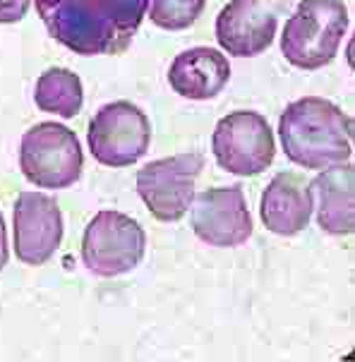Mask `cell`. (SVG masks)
<instances>
[{"mask_svg":"<svg viewBox=\"0 0 355 362\" xmlns=\"http://www.w3.org/2000/svg\"><path fill=\"white\" fill-rule=\"evenodd\" d=\"M149 0H36L48 34L77 55H120L130 48Z\"/></svg>","mask_w":355,"mask_h":362,"instance_id":"1","label":"cell"},{"mask_svg":"<svg viewBox=\"0 0 355 362\" xmlns=\"http://www.w3.org/2000/svg\"><path fill=\"white\" fill-rule=\"evenodd\" d=\"M279 137L289 161L300 168H332L353 156L351 115L317 96H305L286 106L279 120Z\"/></svg>","mask_w":355,"mask_h":362,"instance_id":"2","label":"cell"},{"mask_svg":"<svg viewBox=\"0 0 355 362\" xmlns=\"http://www.w3.org/2000/svg\"><path fill=\"white\" fill-rule=\"evenodd\" d=\"M348 32L344 0H300L281 36V51L293 67L320 70L336 58Z\"/></svg>","mask_w":355,"mask_h":362,"instance_id":"3","label":"cell"},{"mask_svg":"<svg viewBox=\"0 0 355 362\" xmlns=\"http://www.w3.org/2000/svg\"><path fill=\"white\" fill-rule=\"evenodd\" d=\"M84 168L77 134L60 122H36L22 134L20 170L32 185L65 189L75 185Z\"/></svg>","mask_w":355,"mask_h":362,"instance_id":"4","label":"cell"},{"mask_svg":"<svg viewBox=\"0 0 355 362\" xmlns=\"http://www.w3.org/2000/svg\"><path fill=\"white\" fill-rule=\"evenodd\" d=\"M146 233L122 211L103 209L82 235V259L94 276L113 279L132 272L144 257Z\"/></svg>","mask_w":355,"mask_h":362,"instance_id":"5","label":"cell"},{"mask_svg":"<svg viewBox=\"0 0 355 362\" xmlns=\"http://www.w3.org/2000/svg\"><path fill=\"white\" fill-rule=\"evenodd\" d=\"M211 151L223 170L252 177L274 163L277 142L264 115L257 110H233L216 122Z\"/></svg>","mask_w":355,"mask_h":362,"instance_id":"6","label":"cell"},{"mask_svg":"<svg viewBox=\"0 0 355 362\" xmlns=\"http://www.w3.org/2000/svg\"><path fill=\"white\" fill-rule=\"evenodd\" d=\"M204 170V156L199 151H187L170 158H158L139 168L137 192L151 216L173 223L187 214L197 192V177Z\"/></svg>","mask_w":355,"mask_h":362,"instance_id":"7","label":"cell"},{"mask_svg":"<svg viewBox=\"0 0 355 362\" xmlns=\"http://www.w3.org/2000/svg\"><path fill=\"white\" fill-rule=\"evenodd\" d=\"M89 149L101 165L127 168L146 154L151 122L144 110L130 101H113L99 108L89 122Z\"/></svg>","mask_w":355,"mask_h":362,"instance_id":"8","label":"cell"},{"mask_svg":"<svg viewBox=\"0 0 355 362\" xmlns=\"http://www.w3.org/2000/svg\"><path fill=\"white\" fill-rule=\"evenodd\" d=\"M192 230L211 247H238L252 238V218L240 185L206 187L190 204Z\"/></svg>","mask_w":355,"mask_h":362,"instance_id":"9","label":"cell"},{"mask_svg":"<svg viewBox=\"0 0 355 362\" xmlns=\"http://www.w3.org/2000/svg\"><path fill=\"white\" fill-rule=\"evenodd\" d=\"M15 255L22 264L41 267L63 243V214L58 202L41 192H22L15 202Z\"/></svg>","mask_w":355,"mask_h":362,"instance_id":"10","label":"cell"},{"mask_svg":"<svg viewBox=\"0 0 355 362\" xmlns=\"http://www.w3.org/2000/svg\"><path fill=\"white\" fill-rule=\"evenodd\" d=\"M277 24L269 0H231L216 17V41L233 58H255L272 46Z\"/></svg>","mask_w":355,"mask_h":362,"instance_id":"11","label":"cell"},{"mask_svg":"<svg viewBox=\"0 0 355 362\" xmlns=\"http://www.w3.org/2000/svg\"><path fill=\"white\" fill-rule=\"evenodd\" d=\"M312 202L310 185L298 173H277L262 192L260 214L267 230L281 238H293L300 230L308 228L312 218Z\"/></svg>","mask_w":355,"mask_h":362,"instance_id":"12","label":"cell"},{"mask_svg":"<svg viewBox=\"0 0 355 362\" xmlns=\"http://www.w3.org/2000/svg\"><path fill=\"white\" fill-rule=\"evenodd\" d=\"M231 79L228 58L209 46H194L178 53L170 63L168 82L178 96L190 101H209Z\"/></svg>","mask_w":355,"mask_h":362,"instance_id":"13","label":"cell"},{"mask_svg":"<svg viewBox=\"0 0 355 362\" xmlns=\"http://www.w3.org/2000/svg\"><path fill=\"white\" fill-rule=\"evenodd\" d=\"M310 185L312 202L317 204V223L329 235H351L355 230V170L353 163L322 168Z\"/></svg>","mask_w":355,"mask_h":362,"instance_id":"14","label":"cell"},{"mask_svg":"<svg viewBox=\"0 0 355 362\" xmlns=\"http://www.w3.org/2000/svg\"><path fill=\"white\" fill-rule=\"evenodd\" d=\"M34 101L44 113L75 118L84 103L82 79L67 67H48L36 82Z\"/></svg>","mask_w":355,"mask_h":362,"instance_id":"15","label":"cell"},{"mask_svg":"<svg viewBox=\"0 0 355 362\" xmlns=\"http://www.w3.org/2000/svg\"><path fill=\"white\" fill-rule=\"evenodd\" d=\"M206 0H149V20L168 32L192 27L199 20Z\"/></svg>","mask_w":355,"mask_h":362,"instance_id":"16","label":"cell"},{"mask_svg":"<svg viewBox=\"0 0 355 362\" xmlns=\"http://www.w3.org/2000/svg\"><path fill=\"white\" fill-rule=\"evenodd\" d=\"M32 0H0V24H17L29 12Z\"/></svg>","mask_w":355,"mask_h":362,"instance_id":"17","label":"cell"},{"mask_svg":"<svg viewBox=\"0 0 355 362\" xmlns=\"http://www.w3.org/2000/svg\"><path fill=\"white\" fill-rule=\"evenodd\" d=\"M10 259V250H8V233H5V218L0 214V272L8 267Z\"/></svg>","mask_w":355,"mask_h":362,"instance_id":"18","label":"cell"}]
</instances>
